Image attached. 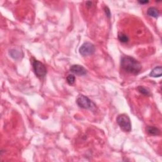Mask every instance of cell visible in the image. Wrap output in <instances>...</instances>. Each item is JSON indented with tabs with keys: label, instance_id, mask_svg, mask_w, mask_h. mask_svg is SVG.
Segmentation results:
<instances>
[{
	"label": "cell",
	"instance_id": "4fadbf2b",
	"mask_svg": "<svg viewBox=\"0 0 162 162\" xmlns=\"http://www.w3.org/2000/svg\"><path fill=\"white\" fill-rule=\"evenodd\" d=\"M75 80V77L74 75L70 74L67 77V82L68 84L70 85V86L74 84Z\"/></svg>",
	"mask_w": 162,
	"mask_h": 162
},
{
	"label": "cell",
	"instance_id": "277c9868",
	"mask_svg": "<svg viewBox=\"0 0 162 162\" xmlns=\"http://www.w3.org/2000/svg\"><path fill=\"white\" fill-rule=\"evenodd\" d=\"M76 103L79 107L84 109L92 110V108L95 107V103L88 97L82 95H80L78 96L76 100Z\"/></svg>",
	"mask_w": 162,
	"mask_h": 162
},
{
	"label": "cell",
	"instance_id": "5b68a950",
	"mask_svg": "<svg viewBox=\"0 0 162 162\" xmlns=\"http://www.w3.org/2000/svg\"><path fill=\"white\" fill-rule=\"evenodd\" d=\"M95 50L96 48L94 44L90 42H86L80 47L79 53L82 56H86L94 54Z\"/></svg>",
	"mask_w": 162,
	"mask_h": 162
},
{
	"label": "cell",
	"instance_id": "8fae6325",
	"mask_svg": "<svg viewBox=\"0 0 162 162\" xmlns=\"http://www.w3.org/2000/svg\"><path fill=\"white\" fill-rule=\"evenodd\" d=\"M137 90L138 91L141 93L142 95H144L145 96H149L150 95V92L148 90L147 88H146L144 86H139L138 87H137Z\"/></svg>",
	"mask_w": 162,
	"mask_h": 162
},
{
	"label": "cell",
	"instance_id": "2e32d148",
	"mask_svg": "<svg viewBox=\"0 0 162 162\" xmlns=\"http://www.w3.org/2000/svg\"><path fill=\"white\" fill-rule=\"evenodd\" d=\"M139 3L140 4H142V5H143V4H147L149 3L148 1H139Z\"/></svg>",
	"mask_w": 162,
	"mask_h": 162
},
{
	"label": "cell",
	"instance_id": "5bb4252c",
	"mask_svg": "<svg viewBox=\"0 0 162 162\" xmlns=\"http://www.w3.org/2000/svg\"><path fill=\"white\" fill-rule=\"evenodd\" d=\"M104 12H105V14H106V15H107V17H108V18H110L111 17V11L110 10V9H108V7L107 6H105L104 7Z\"/></svg>",
	"mask_w": 162,
	"mask_h": 162
},
{
	"label": "cell",
	"instance_id": "ba28073f",
	"mask_svg": "<svg viewBox=\"0 0 162 162\" xmlns=\"http://www.w3.org/2000/svg\"><path fill=\"white\" fill-rule=\"evenodd\" d=\"M147 14L149 17H152L155 18H157L160 15V11L156 7H150L149 8L147 11Z\"/></svg>",
	"mask_w": 162,
	"mask_h": 162
},
{
	"label": "cell",
	"instance_id": "6da1fadb",
	"mask_svg": "<svg viewBox=\"0 0 162 162\" xmlns=\"http://www.w3.org/2000/svg\"><path fill=\"white\" fill-rule=\"evenodd\" d=\"M120 65L124 71L133 75L139 74L142 70L141 64L136 59L129 56L122 58Z\"/></svg>",
	"mask_w": 162,
	"mask_h": 162
},
{
	"label": "cell",
	"instance_id": "30bf717a",
	"mask_svg": "<svg viewBox=\"0 0 162 162\" xmlns=\"http://www.w3.org/2000/svg\"><path fill=\"white\" fill-rule=\"evenodd\" d=\"M118 39L122 43H126L129 41L128 36L124 33H122V32H119L118 34Z\"/></svg>",
	"mask_w": 162,
	"mask_h": 162
},
{
	"label": "cell",
	"instance_id": "52a82bcc",
	"mask_svg": "<svg viewBox=\"0 0 162 162\" xmlns=\"http://www.w3.org/2000/svg\"><path fill=\"white\" fill-rule=\"evenodd\" d=\"M162 75V68L161 66L156 67L153 68L151 71L149 76L152 77H161Z\"/></svg>",
	"mask_w": 162,
	"mask_h": 162
},
{
	"label": "cell",
	"instance_id": "9a60e30c",
	"mask_svg": "<svg viewBox=\"0 0 162 162\" xmlns=\"http://www.w3.org/2000/svg\"><path fill=\"white\" fill-rule=\"evenodd\" d=\"M86 6L87 7H91L92 5V3L91 1H87L86 3Z\"/></svg>",
	"mask_w": 162,
	"mask_h": 162
},
{
	"label": "cell",
	"instance_id": "8992f818",
	"mask_svg": "<svg viewBox=\"0 0 162 162\" xmlns=\"http://www.w3.org/2000/svg\"><path fill=\"white\" fill-rule=\"evenodd\" d=\"M70 70L74 74L78 75H84L87 74V70L80 65H73L70 67Z\"/></svg>",
	"mask_w": 162,
	"mask_h": 162
},
{
	"label": "cell",
	"instance_id": "9c48e42d",
	"mask_svg": "<svg viewBox=\"0 0 162 162\" xmlns=\"http://www.w3.org/2000/svg\"><path fill=\"white\" fill-rule=\"evenodd\" d=\"M146 132L151 136H159L160 134L159 129L153 126H148L146 127Z\"/></svg>",
	"mask_w": 162,
	"mask_h": 162
},
{
	"label": "cell",
	"instance_id": "7a4b0ae2",
	"mask_svg": "<svg viewBox=\"0 0 162 162\" xmlns=\"http://www.w3.org/2000/svg\"><path fill=\"white\" fill-rule=\"evenodd\" d=\"M117 122L122 129L125 132H130L132 130L131 121L129 117L123 113L119 115L117 118Z\"/></svg>",
	"mask_w": 162,
	"mask_h": 162
},
{
	"label": "cell",
	"instance_id": "3957f363",
	"mask_svg": "<svg viewBox=\"0 0 162 162\" xmlns=\"http://www.w3.org/2000/svg\"><path fill=\"white\" fill-rule=\"evenodd\" d=\"M32 67L35 74L38 78L42 79L47 74V69L44 65L39 61L34 59L32 61Z\"/></svg>",
	"mask_w": 162,
	"mask_h": 162
},
{
	"label": "cell",
	"instance_id": "7c38bea8",
	"mask_svg": "<svg viewBox=\"0 0 162 162\" xmlns=\"http://www.w3.org/2000/svg\"><path fill=\"white\" fill-rule=\"evenodd\" d=\"M10 55L12 58H14V59H17L20 57V53L16 50H12L10 51Z\"/></svg>",
	"mask_w": 162,
	"mask_h": 162
}]
</instances>
